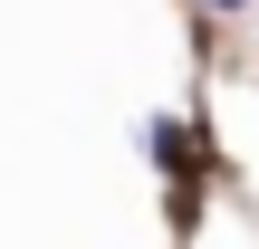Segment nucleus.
Masks as SVG:
<instances>
[{
  "label": "nucleus",
  "mask_w": 259,
  "mask_h": 249,
  "mask_svg": "<svg viewBox=\"0 0 259 249\" xmlns=\"http://www.w3.org/2000/svg\"><path fill=\"white\" fill-rule=\"evenodd\" d=\"M202 10H221V19H240V10H250V0H202Z\"/></svg>",
  "instance_id": "1"
}]
</instances>
